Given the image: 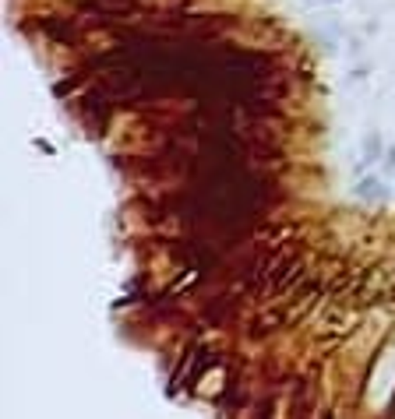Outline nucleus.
Instances as JSON below:
<instances>
[{
	"instance_id": "1",
	"label": "nucleus",
	"mask_w": 395,
	"mask_h": 419,
	"mask_svg": "<svg viewBox=\"0 0 395 419\" xmlns=\"http://www.w3.org/2000/svg\"><path fill=\"white\" fill-rule=\"evenodd\" d=\"M328 4H339V0H328Z\"/></svg>"
}]
</instances>
